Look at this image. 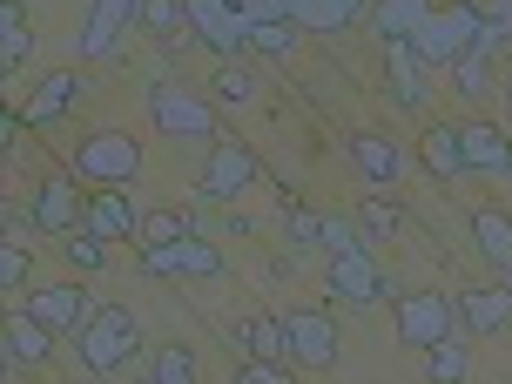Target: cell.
<instances>
[{
    "label": "cell",
    "mask_w": 512,
    "mask_h": 384,
    "mask_svg": "<svg viewBox=\"0 0 512 384\" xmlns=\"http://www.w3.org/2000/svg\"><path fill=\"white\" fill-rule=\"evenodd\" d=\"M472 243H479V256H486L492 270H506V277H512V209L479 203V209H472Z\"/></svg>",
    "instance_id": "obj_20"
},
{
    "label": "cell",
    "mask_w": 512,
    "mask_h": 384,
    "mask_svg": "<svg viewBox=\"0 0 512 384\" xmlns=\"http://www.w3.org/2000/svg\"><path fill=\"white\" fill-rule=\"evenodd\" d=\"M135 384H162V378H155V371H142V378H135Z\"/></svg>",
    "instance_id": "obj_39"
},
{
    "label": "cell",
    "mask_w": 512,
    "mask_h": 384,
    "mask_svg": "<svg viewBox=\"0 0 512 384\" xmlns=\"http://www.w3.org/2000/svg\"><path fill=\"white\" fill-rule=\"evenodd\" d=\"M283 236H290L297 250H324V216L310 203H283Z\"/></svg>",
    "instance_id": "obj_30"
},
{
    "label": "cell",
    "mask_w": 512,
    "mask_h": 384,
    "mask_svg": "<svg viewBox=\"0 0 512 384\" xmlns=\"http://www.w3.org/2000/svg\"><path fill=\"white\" fill-rule=\"evenodd\" d=\"M432 21V0H371V34L378 41H411Z\"/></svg>",
    "instance_id": "obj_22"
},
{
    "label": "cell",
    "mask_w": 512,
    "mask_h": 384,
    "mask_svg": "<svg viewBox=\"0 0 512 384\" xmlns=\"http://www.w3.org/2000/svg\"><path fill=\"white\" fill-rule=\"evenodd\" d=\"M384 75H391V95H398V108H411V115H425V102H432V88H425V61H418V48L411 41H384Z\"/></svg>",
    "instance_id": "obj_13"
},
{
    "label": "cell",
    "mask_w": 512,
    "mask_h": 384,
    "mask_svg": "<svg viewBox=\"0 0 512 384\" xmlns=\"http://www.w3.org/2000/svg\"><path fill=\"white\" fill-rule=\"evenodd\" d=\"M182 236H196V223L182 209H149L142 216V243H182Z\"/></svg>",
    "instance_id": "obj_33"
},
{
    "label": "cell",
    "mask_w": 512,
    "mask_h": 384,
    "mask_svg": "<svg viewBox=\"0 0 512 384\" xmlns=\"http://www.w3.org/2000/svg\"><path fill=\"white\" fill-rule=\"evenodd\" d=\"M351 162H358L364 182H378V189H398V176H405V149H398L384 128H358V135H351Z\"/></svg>",
    "instance_id": "obj_15"
},
{
    "label": "cell",
    "mask_w": 512,
    "mask_h": 384,
    "mask_svg": "<svg viewBox=\"0 0 512 384\" xmlns=\"http://www.w3.org/2000/svg\"><path fill=\"white\" fill-rule=\"evenodd\" d=\"M324 283H331L337 304H378L391 277L378 270V256H371V250H344V256L324 263Z\"/></svg>",
    "instance_id": "obj_11"
},
{
    "label": "cell",
    "mask_w": 512,
    "mask_h": 384,
    "mask_svg": "<svg viewBox=\"0 0 512 384\" xmlns=\"http://www.w3.org/2000/svg\"><path fill=\"white\" fill-rule=\"evenodd\" d=\"M176 263H182V277H196V283H216L230 263H223V250L209 243V236H182L176 243Z\"/></svg>",
    "instance_id": "obj_26"
},
{
    "label": "cell",
    "mask_w": 512,
    "mask_h": 384,
    "mask_svg": "<svg viewBox=\"0 0 512 384\" xmlns=\"http://www.w3.org/2000/svg\"><path fill=\"white\" fill-rule=\"evenodd\" d=\"M142 34H149L155 48H176L182 34H189V0H142Z\"/></svg>",
    "instance_id": "obj_24"
},
{
    "label": "cell",
    "mask_w": 512,
    "mask_h": 384,
    "mask_svg": "<svg viewBox=\"0 0 512 384\" xmlns=\"http://www.w3.org/2000/svg\"><path fill=\"white\" fill-rule=\"evenodd\" d=\"M27 277H34V250H21V236H7V250H0V283H7V297L27 290Z\"/></svg>",
    "instance_id": "obj_35"
},
{
    "label": "cell",
    "mask_w": 512,
    "mask_h": 384,
    "mask_svg": "<svg viewBox=\"0 0 512 384\" xmlns=\"http://www.w3.org/2000/svg\"><path fill=\"white\" fill-rule=\"evenodd\" d=\"M81 209H88L81 176H48V182H34V196H27V216H34V230H41V236H75L81 230Z\"/></svg>",
    "instance_id": "obj_8"
},
{
    "label": "cell",
    "mask_w": 512,
    "mask_h": 384,
    "mask_svg": "<svg viewBox=\"0 0 512 384\" xmlns=\"http://www.w3.org/2000/svg\"><path fill=\"white\" fill-rule=\"evenodd\" d=\"M256 176H263V169H256V149H250V142H209L196 189H203L209 203L230 209L236 196H250V189H256Z\"/></svg>",
    "instance_id": "obj_5"
},
{
    "label": "cell",
    "mask_w": 512,
    "mask_h": 384,
    "mask_svg": "<svg viewBox=\"0 0 512 384\" xmlns=\"http://www.w3.org/2000/svg\"><path fill=\"white\" fill-rule=\"evenodd\" d=\"M459 331V297H445V290H411L405 304H398V337H405L411 351H432L445 337Z\"/></svg>",
    "instance_id": "obj_6"
},
{
    "label": "cell",
    "mask_w": 512,
    "mask_h": 384,
    "mask_svg": "<svg viewBox=\"0 0 512 384\" xmlns=\"http://www.w3.org/2000/svg\"><path fill=\"white\" fill-rule=\"evenodd\" d=\"M142 371H155L162 384H196V351L189 344H162V351H149Z\"/></svg>",
    "instance_id": "obj_29"
},
{
    "label": "cell",
    "mask_w": 512,
    "mask_h": 384,
    "mask_svg": "<svg viewBox=\"0 0 512 384\" xmlns=\"http://www.w3.org/2000/svg\"><path fill=\"white\" fill-rule=\"evenodd\" d=\"M27 310H34V317H41L48 331L81 337L88 324H95V310H102V304H95V297H88L81 283H48V290H34V297H27Z\"/></svg>",
    "instance_id": "obj_9"
},
{
    "label": "cell",
    "mask_w": 512,
    "mask_h": 384,
    "mask_svg": "<svg viewBox=\"0 0 512 384\" xmlns=\"http://www.w3.org/2000/svg\"><path fill=\"white\" fill-rule=\"evenodd\" d=\"M27 54H34V27H27V7H21V0H0V75H7V88H14V75H21Z\"/></svg>",
    "instance_id": "obj_21"
},
{
    "label": "cell",
    "mask_w": 512,
    "mask_h": 384,
    "mask_svg": "<svg viewBox=\"0 0 512 384\" xmlns=\"http://www.w3.org/2000/svg\"><path fill=\"white\" fill-rule=\"evenodd\" d=\"M81 95H88V75L61 68V75H48L34 95H27V115H21V122H27V128H48V122H61L68 108H81Z\"/></svg>",
    "instance_id": "obj_16"
},
{
    "label": "cell",
    "mask_w": 512,
    "mask_h": 384,
    "mask_svg": "<svg viewBox=\"0 0 512 384\" xmlns=\"http://www.w3.org/2000/svg\"><path fill=\"white\" fill-rule=\"evenodd\" d=\"M223 337L243 358H283V317H236Z\"/></svg>",
    "instance_id": "obj_23"
},
{
    "label": "cell",
    "mask_w": 512,
    "mask_h": 384,
    "mask_svg": "<svg viewBox=\"0 0 512 384\" xmlns=\"http://www.w3.org/2000/svg\"><path fill=\"white\" fill-rule=\"evenodd\" d=\"M324 250L344 256V250H371V243H364L358 223H344V216H324Z\"/></svg>",
    "instance_id": "obj_37"
},
{
    "label": "cell",
    "mask_w": 512,
    "mask_h": 384,
    "mask_svg": "<svg viewBox=\"0 0 512 384\" xmlns=\"http://www.w3.org/2000/svg\"><path fill=\"white\" fill-rule=\"evenodd\" d=\"M128 358H142V317L128 304H102L95 310V324L75 337V364L88 371V378H115Z\"/></svg>",
    "instance_id": "obj_1"
},
{
    "label": "cell",
    "mask_w": 512,
    "mask_h": 384,
    "mask_svg": "<svg viewBox=\"0 0 512 384\" xmlns=\"http://www.w3.org/2000/svg\"><path fill=\"white\" fill-rule=\"evenodd\" d=\"M81 230L108 236V243H142V209L128 189H95L88 209H81Z\"/></svg>",
    "instance_id": "obj_12"
},
{
    "label": "cell",
    "mask_w": 512,
    "mask_h": 384,
    "mask_svg": "<svg viewBox=\"0 0 512 384\" xmlns=\"http://www.w3.org/2000/svg\"><path fill=\"white\" fill-rule=\"evenodd\" d=\"M142 102H149V122L162 128L169 142H216V102H209V95L182 88V81H149Z\"/></svg>",
    "instance_id": "obj_3"
},
{
    "label": "cell",
    "mask_w": 512,
    "mask_h": 384,
    "mask_svg": "<svg viewBox=\"0 0 512 384\" xmlns=\"http://www.w3.org/2000/svg\"><path fill=\"white\" fill-rule=\"evenodd\" d=\"M452 88H459L465 102H486V95H492V61H486V54H465L459 68H452Z\"/></svg>",
    "instance_id": "obj_32"
},
{
    "label": "cell",
    "mask_w": 512,
    "mask_h": 384,
    "mask_svg": "<svg viewBox=\"0 0 512 384\" xmlns=\"http://www.w3.org/2000/svg\"><path fill=\"white\" fill-rule=\"evenodd\" d=\"M418 155H425V169H432V182H459V176H465V128H452V122H432L425 135H418Z\"/></svg>",
    "instance_id": "obj_19"
},
{
    "label": "cell",
    "mask_w": 512,
    "mask_h": 384,
    "mask_svg": "<svg viewBox=\"0 0 512 384\" xmlns=\"http://www.w3.org/2000/svg\"><path fill=\"white\" fill-rule=\"evenodd\" d=\"M135 21H142V0H95V14H88V34H81V54H88V61L115 54V41H122Z\"/></svg>",
    "instance_id": "obj_17"
},
{
    "label": "cell",
    "mask_w": 512,
    "mask_h": 384,
    "mask_svg": "<svg viewBox=\"0 0 512 384\" xmlns=\"http://www.w3.org/2000/svg\"><path fill=\"white\" fill-rule=\"evenodd\" d=\"M189 27H203V41L216 48V61H243L256 21H250L243 0H189Z\"/></svg>",
    "instance_id": "obj_7"
},
{
    "label": "cell",
    "mask_w": 512,
    "mask_h": 384,
    "mask_svg": "<svg viewBox=\"0 0 512 384\" xmlns=\"http://www.w3.org/2000/svg\"><path fill=\"white\" fill-rule=\"evenodd\" d=\"M75 176L88 189H128L142 176V142L122 135V128H88L75 142Z\"/></svg>",
    "instance_id": "obj_2"
},
{
    "label": "cell",
    "mask_w": 512,
    "mask_h": 384,
    "mask_svg": "<svg viewBox=\"0 0 512 384\" xmlns=\"http://www.w3.org/2000/svg\"><path fill=\"white\" fill-rule=\"evenodd\" d=\"M459 331L465 337L512 331V283H506V290H465V297H459Z\"/></svg>",
    "instance_id": "obj_18"
},
{
    "label": "cell",
    "mask_w": 512,
    "mask_h": 384,
    "mask_svg": "<svg viewBox=\"0 0 512 384\" xmlns=\"http://www.w3.org/2000/svg\"><path fill=\"white\" fill-rule=\"evenodd\" d=\"M283 358L304 371H331L337 364V317L324 304H290L283 310Z\"/></svg>",
    "instance_id": "obj_4"
},
{
    "label": "cell",
    "mask_w": 512,
    "mask_h": 384,
    "mask_svg": "<svg viewBox=\"0 0 512 384\" xmlns=\"http://www.w3.org/2000/svg\"><path fill=\"white\" fill-rule=\"evenodd\" d=\"M465 176H512V135L499 122H465Z\"/></svg>",
    "instance_id": "obj_14"
},
{
    "label": "cell",
    "mask_w": 512,
    "mask_h": 384,
    "mask_svg": "<svg viewBox=\"0 0 512 384\" xmlns=\"http://www.w3.org/2000/svg\"><path fill=\"white\" fill-rule=\"evenodd\" d=\"M108 236H95V230H75V236H61V256H68V270H81V277H102L108 270Z\"/></svg>",
    "instance_id": "obj_27"
},
{
    "label": "cell",
    "mask_w": 512,
    "mask_h": 384,
    "mask_svg": "<svg viewBox=\"0 0 512 384\" xmlns=\"http://www.w3.org/2000/svg\"><path fill=\"white\" fill-rule=\"evenodd\" d=\"M486 14L492 21H512V0H486Z\"/></svg>",
    "instance_id": "obj_38"
},
{
    "label": "cell",
    "mask_w": 512,
    "mask_h": 384,
    "mask_svg": "<svg viewBox=\"0 0 512 384\" xmlns=\"http://www.w3.org/2000/svg\"><path fill=\"white\" fill-rule=\"evenodd\" d=\"M54 344H61V331H48L34 310H7V331H0V358H7V371L21 364V371H34V364H54Z\"/></svg>",
    "instance_id": "obj_10"
},
{
    "label": "cell",
    "mask_w": 512,
    "mask_h": 384,
    "mask_svg": "<svg viewBox=\"0 0 512 384\" xmlns=\"http://www.w3.org/2000/svg\"><path fill=\"white\" fill-rule=\"evenodd\" d=\"M230 384H290V364L283 358H243L230 371Z\"/></svg>",
    "instance_id": "obj_36"
},
{
    "label": "cell",
    "mask_w": 512,
    "mask_h": 384,
    "mask_svg": "<svg viewBox=\"0 0 512 384\" xmlns=\"http://www.w3.org/2000/svg\"><path fill=\"white\" fill-rule=\"evenodd\" d=\"M358 230H364V243L378 250V243H391V236L405 230V216H398V203H384V196H364L358 203Z\"/></svg>",
    "instance_id": "obj_28"
},
{
    "label": "cell",
    "mask_w": 512,
    "mask_h": 384,
    "mask_svg": "<svg viewBox=\"0 0 512 384\" xmlns=\"http://www.w3.org/2000/svg\"><path fill=\"white\" fill-rule=\"evenodd\" d=\"M250 48L256 54H277V61H283V54L297 48V21H256L250 27Z\"/></svg>",
    "instance_id": "obj_34"
},
{
    "label": "cell",
    "mask_w": 512,
    "mask_h": 384,
    "mask_svg": "<svg viewBox=\"0 0 512 384\" xmlns=\"http://www.w3.org/2000/svg\"><path fill=\"white\" fill-rule=\"evenodd\" d=\"M465 364H472V358H465V344H459V337H445V344H432V358H425V378H432V384H465Z\"/></svg>",
    "instance_id": "obj_31"
},
{
    "label": "cell",
    "mask_w": 512,
    "mask_h": 384,
    "mask_svg": "<svg viewBox=\"0 0 512 384\" xmlns=\"http://www.w3.org/2000/svg\"><path fill=\"white\" fill-rule=\"evenodd\" d=\"M209 102H216V108H250L256 102L250 61H216V75H209Z\"/></svg>",
    "instance_id": "obj_25"
}]
</instances>
